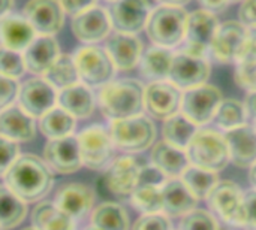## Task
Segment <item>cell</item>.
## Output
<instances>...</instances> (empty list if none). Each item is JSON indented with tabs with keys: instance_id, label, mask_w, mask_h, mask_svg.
I'll return each instance as SVG.
<instances>
[{
	"instance_id": "24",
	"label": "cell",
	"mask_w": 256,
	"mask_h": 230,
	"mask_svg": "<svg viewBox=\"0 0 256 230\" xmlns=\"http://www.w3.org/2000/svg\"><path fill=\"white\" fill-rule=\"evenodd\" d=\"M231 163L240 169H249L256 162V129L250 124L225 132Z\"/></svg>"
},
{
	"instance_id": "23",
	"label": "cell",
	"mask_w": 256,
	"mask_h": 230,
	"mask_svg": "<svg viewBox=\"0 0 256 230\" xmlns=\"http://www.w3.org/2000/svg\"><path fill=\"white\" fill-rule=\"evenodd\" d=\"M198 202L182 178H168L165 181L162 187V213L170 219H182L198 208Z\"/></svg>"
},
{
	"instance_id": "15",
	"label": "cell",
	"mask_w": 256,
	"mask_h": 230,
	"mask_svg": "<svg viewBox=\"0 0 256 230\" xmlns=\"http://www.w3.org/2000/svg\"><path fill=\"white\" fill-rule=\"evenodd\" d=\"M144 165L134 154L116 157L105 169L104 183L106 190L116 196H130L135 190Z\"/></svg>"
},
{
	"instance_id": "47",
	"label": "cell",
	"mask_w": 256,
	"mask_h": 230,
	"mask_svg": "<svg viewBox=\"0 0 256 230\" xmlns=\"http://www.w3.org/2000/svg\"><path fill=\"white\" fill-rule=\"evenodd\" d=\"M64 13L76 15L96 4V0H58Z\"/></svg>"
},
{
	"instance_id": "43",
	"label": "cell",
	"mask_w": 256,
	"mask_h": 230,
	"mask_svg": "<svg viewBox=\"0 0 256 230\" xmlns=\"http://www.w3.org/2000/svg\"><path fill=\"white\" fill-rule=\"evenodd\" d=\"M18 157H20L18 144L0 135V177H4L8 169Z\"/></svg>"
},
{
	"instance_id": "10",
	"label": "cell",
	"mask_w": 256,
	"mask_h": 230,
	"mask_svg": "<svg viewBox=\"0 0 256 230\" xmlns=\"http://www.w3.org/2000/svg\"><path fill=\"white\" fill-rule=\"evenodd\" d=\"M206 202L208 205V211H212L219 222L240 229L244 192L237 183L228 180L219 181Z\"/></svg>"
},
{
	"instance_id": "59",
	"label": "cell",
	"mask_w": 256,
	"mask_h": 230,
	"mask_svg": "<svg viewBox=\"0 0 256 230\" xmlns=\"http://www.w3.org/2000/svg\"><path fill=\"white\" fill-rule=\"evenodd\" d=\"M172 230H174V229H172ZM177 230H178V229H177Z\"/></svg>"
},
{
	"instance_id": "58",
	"label": "cell",
	"mask_w": 256,
	"mask_h": 230,
	"mask_svg": "<svg viewBox=\"0 0 256 230\" xmlns=\"http://www.w3.org/2000/svg\"><path fill=\"white\" fill-rule=\"evenodd\" d=\"M0 230H2V228H0Z\"/></svg>"
},
{
	"instance_id": "20",
	"label": "cell",
	"mask_w": 256,
	"mask_h": 230,
	"mask_svg": "<svg viewBox=\"0 0 256 230\" xmlns=\"http://www.w3.org/2000/svg\"><path fill=\"white\" fill-rule=\"evenodd\" d=\"M24 18L39 34L52 36L64 22V10L58 0H28Z\"/></svg>"
},
{
	"instance_id": "22",
	"label": "cell",
	"mask_w": 256,
	"mask_h": 230,
	"mask_svg": "<svg viewBox=\"0 0 256 230\" xmlns=\"http://www.w3.org/2000/svg\"><path fill=\"white\" fill-rule=\"evenodd\" d=\"M54 204L74 220H80L93 210L94 193L86 184L68 183L60 186V189L57 190Z\"/></svg>"
},
{
	"instance_id": "12",
	"label": "cell",
	"mask_w": 256,
	"mask_h": 230,
	"mask_svg": "<svg viewBox=\"0 0 256 230\" xmlns=\"http://www.w3.org/2000/svg\"><path fill=\"white\" fill-rule=\"evenodd\" d=\"M183 90L170 79L148 82L144 88V111L150 118L166 120L180 112Z\"/></svg>"
},
{
	"instance_id": "30",
	"label": "cell",
	"mask_w": 256,
	"mask_h": 230,
	"mask_svg": "<svg viewBox=\"0 0 256 230\" xmlns=\"http://www.w3.org/2000/svg\"><path fill=\"white\" fill-rule=\"evenodd\" d=\"M172 58H174V52L171 49L152 45L142 51L138 66L142 76L147 78L150 82L166 81L170 78Z\"/></svg>"
},
{
	"instance_id": "9",
	"label": "cell",
	"mask_w": 256,
	"mask_h": 230,
	"mask_svg": "<svg viewBox=\"0 0 256 230\" xmlns=\"http://www.w3.org/2000/svg\"><path fill=\"white\" fill-rule=\"evenodd\" d=\"M222 100L224 94L218 87L212 84H202L183 91L180 112L198 127H204L213 121Z\"/></svg>"
},
{
	"instance_id": "2",
	"label": "cell",
	"mask_w": 256,
	"mask_h": 230,
	"mask_svg": "<svg viewBox=\"0 0 256 230\" xmlns=\"http://www.w3.org/2000/svg\"><path fill=\"white\" fill-rule=\"evenodd\" d=\"M144 88L136 79L110 81L102 85L98 103L102 114L110 120H122L144 112Z\"/></svg>"
},
{
	"instance_id": "51",
	"label": "cell",
	"mask_w": 256,
	"mask_h": 230,
	"mask_svg": "<svg viewBox=\"0 0 256 230\" xmlns=\"http://www.w3.org/2000/svg\"><path fill=\"white\" fill-rule=\"evenodd\" d=\"M12 4H14V0H0V19L4 15H8V12L10 10Z\"/></svg>"
},
{
	"instance_id": "57",
	"label": "cell",
	"mask_w": 256,
	"mask_h": 230,
	"mask_svg": "<svg viewBox=\"0 0 256 230\" xmlns=\"http://www.w3.org/2000/svg\"><path fill=\"white\" fill-rule=\"evenodd\" d=\"M110 1H116V0H110Z\"/></svg>"
},
{
	"instance_id": "17",
	"label": "cell",
	"mask_w": 256,
	"mask_h": 230,
	"mask_svg": "<svg viewBox=\"0 0 256 230\" xmlns=\"http://www.w3.org/2000/svg\"><path fill=\"white\" fill-rule=\"evenodd\" d=\"M18 105L33 118H40L57 103V90L44 78L26 81L18 91Z\"/></svg>"
},
{
	"instance_id": "25",
	"label": "cell",
	"mask_w": 256,
	"mask_h": 230,
	"mask_svg": "<svg viewBox=\"0 0 256 230\" xmlns=\"http://www.w3.org/2000/svg\"><path fill=\"white\" fill-rule=\"evenodd\" d=\"M0 135L14 142H28L36 135L34 118L20 105H10L0 111Z\"/></svg>"
},
{
	"instance_id": "34",
	"label": "cell",
	"mask_w": 256,
	"mask_h": 230,
	"mask_svg": "<svg viewBox=\"0 0 256 230\" xmlns=\"http://www.w3.org/2000/svg\"><path fill=\"white\" fill-rule=\"evenodd\" d=\"M180 178L198 201H206L212 190L216 187V184L220 181L218 172L195 165H189Z\"/></svg>"
},
{
	"instance_id": "18",
	"label": "cell",
	"mask_w": 256,
	"mask_h": 230,
	"mask_svg": "<svg viewBox=\"0 0 256 230\" xmlns=\"http://www.w3.org/2000/svg\"><path fill=\"white\" fill-rule=\"evenodd\" d=\"M150 13L148 0H116L110 10L112 28L128 34H136L144 30Z\"/></svg>"
},
{
	"instance_id": "7",
	"label": "cell",
	"mask_w": 256,
	"mask_h": 230,
	"mask_svg": "<svg viewBox=\"0 0 256 230\" xmlns=\"http://www.w3.org/2000/svg\"><path fill=\"white\" fill-rule=\"evenodd\" d=\"M219 24L220 22L214 12H210L202 7L190 12L188 16L184 40L182 43L183 46L180 51L196 57L208 58L210 46Z\"/></svg>"
},
{
	"instance_id": "27",
	"label": "cell",
	"mask_w": 256,
	"mask_h": 230,
	"mask_svg": "<svg viewBox=\"0 0 256 230\" xmlns=\"http://www.w3.org/2000/svg\"><path fill=\"white\" fill-rule=\"evenodd\" d=\"M60 55V46L52 36L40 34L24 49L26 69L34 75H45L50 66Z\"/></svg>"
},
{
	"instance_id": "50",
	"label": "cell",
	"mask_w": 256,
	"mask_h": 230,
	"mask_svg": "<svg viewBox=\"0 0 256 230\" xmlns=\"http://www.w3.org/2000/svg\"><path fill=\"white\" fill-rule=\"evenodd\" d=\"M248 45L256 51V25L248 27Z\"/></svg>"
},
{
	"instance_id": "41",
	"label": "cell",
	"mask_w": 256,
	"mask_h": 230,
	"mask_svg": "<svg viewBox=\"0 0 256 230\" xmlns=\"http://www.w3.org/2000/svg\"><path fill=\"white\" fill-rule=\"evenodd\" d=\"M26 70L24 57L18 51L0 46V75L16 79Z\"/></svg>"
},
{
	"instance_id": "35",
	"label": "cell",
	"mask_w": 256,
	"mask_h": 230,
	"mask_svg": "<svg viewBox=\"0 0 256 230\" xmlns=\"http://www.w3.org/2000/svg\"><path fill=\"white\" fill-rule=\"evenodd\" d=\"M75 120L69 112L60 106H54L39 118V130L48 139H58L70 136L75 129Z\"/></svg>"
},
{
	"instance_id": "29",
	"label": "cell",
	"mask_w": 256,
	"mask_h": 230,
	"mask_svg": "<svg viewBox=\"0 0 256 230\" xmlns=\"http://www.w3.org/2000/svg\"><path fill=\"white\" fill-rule=\"evenodd\" d=\"M57 103L74 118H87L94 111V96L88 85L76 82L70 87L58 90Z\"/></svg>"
},
{
	"instance_id": "4",
	"label": "cell",
	"mask_w": 256,
	"mask_h": 230,
	"mask_svg": "<svg viewBox=\"0 0 256 230\" xmlns=\"http://www.w3.org/2000/svg\"><path fill=\"white\" fill-rule=\"evenodd\" d=\"M188 16L184 6L159 4L152 10L146 25L148 39L162 48H177L184 40Z\"/></svg>"
},
{
	"instance_id": "46",
	"label": "cell",
	"mask_w": 256,
	"mask_h": 230,
	"mask_svg": "<svg viewBox=\"0 0 256 230\" xmlns=\"http://www.w3.org/2000/svg\"><path fill=\"white\" fill-rule=\"evenodd\" d=\"M238 21L246 27L256 25V0H243L238 9Z\"/></svg>"
},
{
	"instance_id": "32",
	"label": "cell",
	"mask_w": 256,
	"mask_h": 230,
	"mask_svg": "<svg viewBox=\"0 0 256 230\" xmlns=\"http://www.w3.org/2000/svg\"><path fill=\"white\" fill-rule=\"evenodd\" d=\"M200 127L194 124L186 115L177 112L162 123V139L168 144L186 150L190 144L194 135Z\"/></svg>"
},
{
	"instance_id": "1",
	"label": "cell",
	"mask_w": 256,
	"mask_h": 230,
	"mask_svg": "<svg viewBox=\"0 0 256 230\" xmlns=\"http://www.w3.org/2000/svg\"><path fill=\"white\" fill-rule=\"evenodd\" d=\"M3 178L4 186L24 202L40 201L54 184L50 166L34 154H21Z\"/></svg>"
},
{
	"instance_id": "54",
	"label": "cell",
	"mask_w": 256,
	"mask_h": 230,
	"mask_svg": "<svg viewBox=\"0 0 256 230\" xmlns=\"http://www.w3.org/2000/svg\"><path fill=\"white\" fill-rule=\"evenodd\" d=\"M226 1H228V3L231 4V3H242L243 0H226Z\"/></svg>"
},
{
	"instance_id": "33",
	"label": "cell",
	"mask_w": 256,
	"mask_h": 230,
	"mask_svg": "<svg viewBox=\"0 0 256 230\" xmlns=\"http://www.w3.org/2000/svg\"><path fill=\"white\" fill-rule=\"evenodd\" d=\"M90 222L100 230H129L128 211L116 202H104L92 211Z\"/></svg>"
},
{
	"instance_id": "28",
	"label": "cell",
	"mask_w": 256,
	"mask_h": 230,
	"mask_svg": "<svg viewBox=\"0 0 256 230\" xmlns=\"http://www.w3.org/2000/svg\"><path fill=\"white\" fill-rule=\"evenodd\" d=\"M36 37L34 28L20 15H4L0 19V43L12 51H24Z\"/></svg>"
},
{
	"instance_id": "5",
	"label": "cell",
	"mask_w": 256,
	"mask_h": 230,
	"mask_svg": "<svg viewBox=\"0 0 256 230\" xmlns=\"http://www.w3.org/2000/svg\"><path fill=\"white\" fill-rule=\"evenodd\" d=\"M108 130L116 148L126 154H138L148 150L156 142L158 135L153 120L144 114L112 120Z\"/></svg>"
},
{
	"instance_id": "11",
	"label": "cell",
	"mask_w": 256,
	"mask_h": 230,
	"mask_svg": "<svg viewBox=\"0 0 256 230\" xmlns=\"http://www.w3.org/2000/svg\"><path fill=\"white\" fill-rule=\"evenodd\" d=\"M246 43L248 27L236 19L224 21L216 30L214 39L210 46L208 58L222 64L236 63L243 54Z\"/></svg>"
},
{
	"instance_id": "16",
	"label": "cell",
	"mask_w": 256,
	"mask_h": 230,
	"mask_svg": "<svg viewBox=\"0 0 256 230\" xmlns=\"http://www.w3.org/2000/svg\"><path fill=\"white\" fill-rule=\"evenodd\" d=\"M112 21L110 10L102 6H92L72 18L74 36L86 43H94L106 39L111 33Z\"/></svg>"
},
{
	"instance_id": "31",
	"label": "cell",
	"mask_w": 256,
	"mask_h": 230,
	"mask_svg": "<svg viewBox=\"0 0 256 230\" xmlns=\"http://www.w3.org/2000/svg\"><path fill=\"white\" fill-rule=\"evenodd\" d=\"M32 225L36 230H75V220L54 202L38 204L32 213Z\"/></svg>"
},
{
	"instance_id": "53",
	"label": "cell",
	"mask_w": 256,
	"mask_h": 230,
	"mask_svg": "<svg viewBox=\"0 0 256 230\" xmlns=\"http://www.w3.org/2000/svg\"><path fill=\"white\" fill-rule=\"evenodd\" d=\"M249 181H250L252 189L256 190V162L249 168Z\"/></svg>"
},
{
	"instance_id": "52",
	"label": "cell",
	"mask_w": 256,
	"mask_h": 230,
	"mask_svg": "<svg viewBox=\"0 0 256 230\" xmlns=\"http://www.w3.org/2000/svg\"><path fill=\"white\" fill-rule=\"evenodd\" d=\"M159 4H172V6H184L190 0H156Z\"/></svg>"
},
{
	"instance_id": "44",
	"label": "cell",
	"mask_w": 256,
	"mask_h": 230,
	"mask_svg": "<svg viewBox=\"0 0 256 230\" xmlns=\"http://www.w3.org/2000/svg\"><path fill=\"white\" fill-rule=\"evenodd\" d=\"M240 229L256 230V190L250 189L244 192V202H243V213Z\"/></svg>"
},
{
	"instance_id": "38",
	"label": "cell",
	"mask_w": 256,
	"mask_h": 230,
	"mask_svg": "<svg viewBox=\"0 0 256 230\" xmlns=\"http://www.w3.org/2000/svg\"><path fill=\"white\" fill-rule=\"evenodd\" d=\"M44 76L56 90H63L66 87H70L80 82V75H78L74 57L68 54H60L57 60L45 72Z\"/></svg>"
},
{
	"instance_id": "39",
	"label": "cell",
	"mask_w": 256,
	"mask_h": 230,
	"mask_svg": "<svg viewBox=\"0 0 256 230\" xmlns=\"http://www.w3.org/2000/svg\"><path fill=\"white\" fill-rule=\"evenodd\" d=\"M234 81L242 90L248 93L256 91V51L248 43L243 54L236 61Z\"/></svg>"
},
{
	"instance_id": "45",
	"label": "cell",
	"mask_w": 256,
	"mask_h": 230,
	"mask_svg": "<svg viewBox=\"0 0 256 230\" xmlns=\"http://www.w3.org/2000/svg\"><path fill=\"white\" fill-rule=\"evenodd\" d=\"M18 91L20 85L16 79L0 75V111L12 105V102L18 97Z\"/></svg>"
},
{
	"instance_id": "14",
	"label": "cell",
	"mask_w": 256,
	"mask_h": 230,
	"mask_svg": "<svg viewBox=\"0 0 256 230\" xmlns=\"http://www.w3.org/2000/svg\"><path fill=\"white\" fill-rule=\"evenodd\" d=\"M210 73H212L210 58L196 57L180 51L174 54L168 79L184 91L207 84Z\"/></svg>"
},
{
	"instance_id": "48",
	"label": "cell",
	"mask_w": 256,
	"mask_h": 230,
	"mask_svg": "<svg viewBox=\"0 0 256 230\" xmlns=\"http://www.w3.org/2000/svg\"><path fill=\"white\" fill-rule=\"evenodd\" d=\"M200 3H201L202 9H207L214 13L222 12L230 6V3L226 0H200Z\"/></svg>"
},
{
	"instance_id": "26",
	"label": "cell",
	"mask_w": 256,
	"mask_h": 230,
	"mask_svg": "<svg viewBox=\"0 0 256 230\" xmlns=\"http://www.w3.org/2000/svg\"><path fill=\"white\" fill-rule=\"evenodd\" d=\"M150 163L158 168L166 178H180L186 168L190 165L186 150L174 147L164 139L153 144Z\"/></svg>"
},
{
	"instance_id": "42",
	"label": "cell",
	"mask_w": 256,
	"mask_h": 230,
	"mask_svg": "<svg viewBox=\"0 0 256 230\" xmlns=\"http://www.w3.org/2000/svg\"><path fill=\"white\" fill-rule=\"evenodd\" d=\"M132 230H172V223L164 213L141 214L134 223Z\"/></svg>"
},
{
	"instance_id": "37",
	"label": "cell",
	"mask_w": 256,
	"mask_h": 230,
	"mask_svg": "<svg viewBox=\"0 0 256 230\" xmlns=\"http://www.w3.org/2000/svg\"><path fill=\"white\" fill-rule=\"evenodd\" d=\"M27 214V207L12 190L0 184V228L12 229L18 226Z\"/></svg>"
},
{
	"instance_id": "21",
	"label": "cell",
	"mask_w": 256,
	"mask_h": 230,
	"mask_svg": "<svg viewBox=\"0 0 256 230\" xmlns=\"http://www.w3.org/2000/svg\"><path fill=\"white\" fill-rule=\"evenodd\" d=\"M105 51L112 60L116 70H132L140 64L142 55V42L136 37V34H128L116 31L108 36Z\"/></svg>"
},
{
	"instance_id": "13",
	"label": "cell",
	"mask_w": 256,
	"mask_h": 230,
	"mask_svg": "<svg viewBox=\"0 0 256 230\" xmlns=\"http://www.w3.org/2000/svg\"><path fill=\"white\" fill-rule=\"evenodd\" d=\"M168 178L152 163L144 165L140 181L129 199L132 207L141 214L162 213V187Z\"/></svg>"
},
{
	"instance_id": "49",
	"label": "cell",
	"mask_w": 256,
	"mask_h": 230,
	"mask_svg": "<svg viewBox=\"0 0 256 230\" xmlns=\"http://www.w3.org/2000/svg\"><path fill=\"white\" fill-rule=\"evenodd\" d=\"M244 105H246V109H248L249 121H250V124L256 129V91L248 93V97H246Z\"/></svg>"
},
{
	"instance_id": "3",
	"label": "cell",
	"mask_w": 256,
	"mask_h": 230,
	"mask_svg": "<svg viewBox=\"0 0 256 230\" xmlns=\"http://www.w3.org/2000/svg\"><path fill=\"white\" fill-rule=\"evenodd\" d=\"M190 165L222 172L231 163V154L225 133L212 127H200L186 148Z\"/></svg>"
},
{
	"instance_id": "19",
	"label": "cell",
	"mask_w": 256,
	"mask_h": 230,
	"mask_svg": "<svg viewBox=\"0 0 256 230\" xmlns=\"http://www.w3.org/2000/svg\"><path fill=\"white\" fill-rule=\"evenodd\" d=\"M44 159L50 169L58 174H74L81 169V154L76 136L50 139L44 148Z\"/></svg>"
},
{
	"instance_id": "36",
	"label": "cell",
	"mask_w": 256,
	"mask_h": 230,
	"mask_svg": "<svg viewBox=\"0 0 256 230\" xmlns=\"http://www.w3.org/2000/svg\"><path fill=\"white\" fill-rule=\"evenodd\" d=\"M220 132H230L249 123L246 105L237 99H224L213 118Z\"/></svg>"
},
{
	"instance_id": "56",
	"label": "cell",
	"mask_w": 256,
	"mask_h": 230,
	"mask_svg": "<svg viewBox=\"0 0 256 230\" xmlns=\"http://www.w3.org/2000/svg\"><path fill=\"white\" fill-rule=\"evenodd\" d=\"M22 230H36L34 228H27V229H22Z\"/></svg>"
},
{
	"instance_id": "40",
	"label": "cell",
	"mask_w": 256,
	"mask_h": 230,
	"mask_svg": "<svg viewBox=\"0 0 256 230\" xmlns=\"http://www.w3.org/2000/svg\"><path fill=\"white\" fill-rule=\"evenodd\" d=\"M178 230H219V220L212 211L195 208L180 219Z\"/></svg>"
},
{
	"instance_id": "8",
	"label": "cell",
	"mask_w": 256,
	"mask_h": 230,
	"mask_svg": "<svg viewBox=\"0 0 256 230\" xmlns=\"http://www.w3.org/2000/svg\"><path fill=\"white\" fill-rule=\"evenodd\" d=\"M74 61L80 81L88 87H102L114 78L116 66L104 48L94 45L78 48Z\"/></svg>"
},
{
	"instance_id": "6",
	"label": "cell",
	"mask_w": 256,
	"mask_h": 230,
	"mask_svg": "<svg viewBox=\"0 0 256 230\" xmlns=\"http://www.w3.org/2000/svg\"><path fill=\"white\" fill-rule=\"evenodd\" d=\"M82 166L92 171H105L116 159V145L111 139L110 130L100 124L86 127L76 136Z\"/></svg>"
},
{
	"instance_id": "55",
	"label": "cell",
	"mask_w": 256,
	"mask_h": 230,
	"mask_svg": "<svg viewBox=\"0 0 256 230\" xmlns=\"http://www.w3.org/2000/svg\"><path fill=\"white\" fill-rule=\"evenodd\" d=\"M86 230H100V229H98L96 226H93V225H92V226H90L88 229H86Z\"/></svg>"
}]
</instances>
